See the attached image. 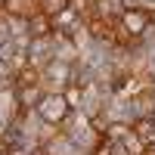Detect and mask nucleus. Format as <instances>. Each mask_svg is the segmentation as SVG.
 Here are the masks:
<instances>
[{
	"label": "nucleus",
	"instance_id": "dca6fc26",
	"mask_svg": "<svg viewBox=\"0 0 155 155\" xmlns=\"http://www.w3.org/2000/svg\"><path fill=\"white\" fill-rule=\"evenodd\" d=\"M6 155H31V152H28V149H25V146H16V143H12Z\"/></svg>",
	"mask_w": 155,
	"mask_h": 155
},
{
	"label": "nucleus",
	"instance_id": "2eb2a0df",
	"mask_svg": "<svg viewBox=\"0 0 155 155\" xmlns=\"http://www.w3.org/2000/svg\"><path fill=\"white\" fill-rule=\"evenodd\" d=\"M127 134H130V124H121V121H112V124H109V130H106V137L112 140V143H121Z\"/></svg>",
	"mask_w": 155,
	"mask_h": 155
},
{
	"label": "nucleus",
	"instance_id": "f03ea898",
	"mask_svg": "<svg viewBox=\"0 0 155 155\" xmlns=\"http://www.w3.org/2000/svg\"><path fill=\"white\" fill-rule=\"evenodd\" d=\"M149 25H152V16H149L146 9H140V6H127L124 16H121V22H118V28H121L127 37H134V41L143 44V34L149 31Z\"/></svg>",
	"mask_w": 155,
	"mask_h": 155
},
{
	"label": "nucleus",
	"instance_id": "f8f14e48",
	"mask_svg": "<svg viewBox=\"0 0 155 155\" xmlns=\"http://www.w3.org/2000/svg\"><path fill=\"white\" fill-rule=\"evenodd\" d=\"M62 93H65V99H68V106H71L74 112H78V109H81V102L87 99V93H84V87H81V84H78V81H74V84H68L65 90H62Z\"/></svg>",
	"mask_w": 155,
	"mask_h": 155
},
{
	"label": "nucleus",
	"instance_id": "20e7f679",
	"mask_svg": "<svg viewBox=\"0 0 155 155\" xmlns=\"http://www.w3.org/2000/svg\"><path fill=\"white\" fill-rule=\"evenodd\" d=\"M0 9H3L9 19L28 22V19H34L37 12H41V0H3V6H0Z\"/></svg>",
	"mask_w": 155,
	"mask_h": 155
},
{
	"label": "nucleus",
	"instance_id": "0eeeda50",
	"mask_svg": "<svg viewBox=\"0 0 155 155\" xmlns=\"http://www.w3.org/2000/svg\"><path fill=\"white\" fill-rule=\"evenodd\" d=\"M41 84H44V68L31 65V62L16 71V90H22V87H41Z\"/></svg>",
	"mask_w": 155,
	"mask_h": 155
},
{
	"label": "nucleus",
	"instance_id": "39448f33",
	"mask_svg": "<svg viewBox=\"0 0 155 155\" xmlns=\"http://www.w3.org/2000/svg\"><path fill=\"white\" fill-rule=\"evenodd\" d=\"M87 34L93 37V41H99V44H112V47H115L118 25H115V22H106V19H99V16H93V19H87Z\"/></svg>",
	"mask_w": 155,
	"mask_h": 155
},
{
	"label": "nucleus",
	"instance_id": "7ed1b4c3",
	"mask_svg": "<svg viewBox=\"0 0 155 155\" xmlns=\"http://www.w3.org/2000/svg\"><path fill=\"white\" fill-rule=\"evenodd\" d=\"M44 81L59 84V93H62V90H65L68 84H74V81H78L74 65H71V62H62V59H53V62H50V65L44 68Z\"/></svg>",
	"mask_w": 155,
	"mask_h": 155
},
{
	"label": "nucleus",
	"instance_id": "f257e3e1",
	"mask_svg": "<svg viewBox=\"0 0 155 155\" xmlns=\"http://www.w3.org/2000/svg\"><path fill=\"white\" fill-rule=\"evenodd\" d=\"M71 112H74V109L68 106L65 93H59V90H50V93H44V99L37 102V115H41V121H47L50 127H62Z\"/></svg>",
	"mask_w": 155,
	"mask_h": 155
},
{
	"label": "nucleus",
	"instance_id": "9d476101",
	"mask_svg": "<svg viewBox=\"0 0 155 155\" xmlns=\"http://www.w3.org/2000/svg\"><path fill=\"white\" fill-rule=\"evenodd\" d=\"M16 99H19V106L28 112V109H37V102L44 99V90L41 87H22V90H16Z\"/></svg>",
	"mask_w": 155,
	"mask_h": 155
},
{
	"label": "nucleus",
	"instance_id": "423d86ee",
	"mask_svg": "<svg viewBox=\"0 0 155 155\" xmlns=\"http://www.w3.org/2000/svg\"><path fill=\"white\" fill-rule=\"evenodd\" d=\"M78 25H81V16H78L74 9H62L59 16H53V34H68V37H74V31H81Z\"/></svg>",
	"mask_w": 155,
	"mask_h": 155
},
{
	"label": "nucleus",
	"instance_id": "1a4fd4ad",
	"mask_svg": "<svg viewBox=\"0 0 155 155\" xmlns=\"http://www.w3.org/2000/svg\"><path fill=\"white\" fill-rule=\"evenodd\" d=\"M134 130H137V137L143 140L149 149H155V121L149 118V115H143V118L134 121Z\"/></svg>",
	"mask_w": 155,
	"mask_h": 155
},
{
	"label": "nucleus",
	"instance_id": "6e6552de",
	"mask_svg": "<svg viewBox=\"0 0 155 155\" xmlns=\"http://www.w3.org/2000/svg\"><path fill=\"white\" fill-rule=\"evenodd\" d=\"M25 31H28L31 37H53V19L44 16V12H37L34 19L25 22Z\"/></svg>",
	"mask_w": 155,
	"mask_h": 155
},
{
	"label": "nucleus",
	"instance_id": "9b49d317",
	"mask_svg": "<svg viewBox=\"0 0 155 155\" xmlns=\"http://www.w3.org/2000/svg\"><path fill=\"white\" fill-rule=\"evenodd\" d=\"M121 146H124L127 152H130V155H146V152H149V146H146L143 140L137 137V130H134V127H130V134H127V137L121 140Z\"/></svg>",
	"mask_w": 155,
	"mask_h": 155
},
{
	"label": "nucleus",
	"instance_id": "a211bd4d",
	"mask_svg": "<svg viewBox=\"0 0 155 155\" xmlns=\"http://www.w3.org/2000/svg\"><path fill=\"white\" fill-rule=\"evenodd\" d=\"M149 118H152V121H155V109H152V112H149Z\"/></svg>",
	"mask_w": 155,
	"mask_h": 155
},
{
	"label": "nucleus",
	"instance_id": "f3484780",
	"mask_svg": "<svg viewBox=\"0 0 155 155\" xmlns=\"http://www.w3.org/2000/svg\"><path fill=\"white\" fill-rule=\"evenodd\" d=\"M109 155H130V152H127L121 143H112V152H109Z\"/></svg>",
	"mask_w": 155,
	"mask_h": 155
},
{
	"label": "nucleus",
	"instance_id": "6ab92c4d",
	"mask_svg": "<svg viewBox=\"0 0 155 155\" xmlns=\"http://www.w3.org/2000/svg\"><path fill=\"white\" fill-rule=\"evenodd\" d=\"M0 6H3V0H0Z\"/></svg>",
	"mask_w": 155,
	"mask_h": 155
},
{
	"label": "nucleus",
	"instance_id": "4468645a",
	"mask_svg": "<svg viewBox=\"0 0 155 155\" xmlns=\"http://www.w3.org/2000/svg\"><path fill=\"white\" fill-rule=\"evenodd\" d=\"M62 9H68V0H41V12H44V16H50V19L59 16Z\"/></svg>",
	"mask_w": 155,
	"mask_h": 155
},
{
	"label": "nucleus",
	"instance_id": "aec40b11",
	"mask_svg": "<svg viewBox=\"0 0 155 155\" xmlns=\"http://www.w3.org/2000/svg\"><path fill=\"white\" fill-rule=\"evenodd\" d=\"M0 12H3V9H0Z\"/></svg>",
	"mask_w": 155,
	"mask_h": 155
},
{
	"label": "nucleus",
	"instance_id": "ddd939ff",
	"mask_svg": "<svg viewBox=\"0 0 155 155\" xmlns=\"http://www.w3.org/2000/svg\"><path fill=\"white\" fill-rule=\"evenodd\" d=\"M68 9H74L81 19H93L96 16V0H68Z\"/></svg>",
	"mask_w": 155,
	"mask_h": 155
}]
</instances>
